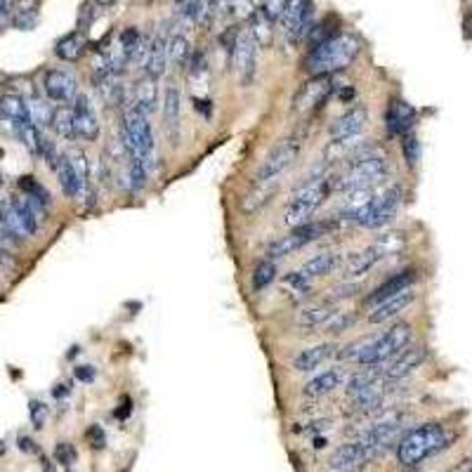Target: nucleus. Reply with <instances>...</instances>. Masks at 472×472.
Wrapping results in <instances>:
<instances>
[{
    "label": "nucleus",
    "instance_id": "1",
    "mask_svg": "<svg viewBox=\"0 0 472 472\" xmlns=\"http://www.w3.org/2000/svg\"><path fill=\"white\" fill-rule=\"evenodd\" d=\"M361 41L352 33H338L333 38L319 43L305 57V71L309 76H336L338 71H345L359 57Z\"/></svg>",
    "mask_w": 472,
    "mask_h": 472
},
{
    "label": "nucleus",
    "instance_id": "2",
    "mask_svg": "<svg viewBox=\"0 0 472 472\" xmlns=\"http://www.w3.org/2000/svg\"><path fill=\"white\" fill-rule=\"evenodd\" d=\"M449 441H451V437H449L446 427L441 423H423L409 430L399 439V444H397V461L404 468H416L427 458H432V456H437L439 451H444Z\"/></svg>",
    "mask_w": 472,
    "mask_h": 472
},
{
    "label": "nucleus",
    "instance_id": "3",
    "mask_svg": "<svg viewBox=\"0 0 472 472\" xmlns=\"http://www.w3.org/2000/svg\"><path fill=\"white\" fill-rule=\"evenodd\" d=\"M387 159L378 156V154H361L354 156L340 173L331 175V189L333 191H361V189H373L375 184L382 182L387 177Z\"/></svg>",
    "mask_w": 472,
    "mask_h": 472
},
{
    "label": "nucleus",
    "instance_id": "4",
    "mask_svg": "<svg viewBox=\"0 0 472 472\" xmlns=\"http://www.w3.org/2000/svg\"><path fill=\"white\" fill-rule=\"evenodd\" d=\"M331 175H323L319 180H312L295 191L289 205L284 208V225L286 227H300L312 222V215L326 203L331 196Z\"/></svg>",
    "mask_w": 472,
    "mask_h": 472
},
{
    "label": "nucleus",
    "instance_id": "5",
    "mask_svg": "<svg viewBox=\"0 0 472 472\" xmlns=\"http://www.w3.org/2000/svg\"><path fill=\"white\" fill-rule=\"evenodd\" d=\"M413 328L411 323L399 321L395 326H390L385 333L373 336V340L366 345V350L359 354L361 366H382L387 361H392L397 354H402L411 345Z\"/></svg>",
    "mask_w": 472,
    "mask_h": 472
},
{
    "label": "nucleus",
    "instance_id": "6",
    "mask_svg": "<svg viewBox=\"0 0 472 472\" xmlns=\"http://www.w3.org/2000/svg\"><path fill=\"white\" fill-rule=\"evenodd\" d=\"M336 227V218L331 220H323V222H307V225H300V227H293L289 234L279 236L269 243L267 248H264V255H267V260H279V257H286L295 253V250L305 248L307 243H314L316 239H321V236H326L331 230Z\"/></svg>",
    "mask_w": 472,
    "mask_h": 472
},
{
    "label": "nucleus",
    "instance_id": "7",
    "mask_svg": "<svg viewBox=\"0 0 472 472\" xmlns=\"http://www.w3.org/2000/svg\"><path fill=\"white\" fill-rule=\"evenodd\" d=\"M402 203V187H390L380 194H375L371 201L364 203L361 208L350 218L354 225L366 227V230H378V227L387 225L390 220L397 215Z\"/></svg>",
    "mask_w": 472,
    "mask_h": 472
},
{
    "label": "nucleus",
    "instance_id": "8",
    "mask_svg": "<svg viewBox=\"0 0 472 472\" xmlns=\"http://www.w3.org/2000/svg\"><path fill=\"white\" fill-rule=\"evenodd\" d=\"M300 149H302V139L298 135L279 139V142L267 151V156L262 159L260 168H257L255 184L272 182V180H277L284 171H289V168L295 163V159L300 156Z\"/></svg>",
    "mask_w": 472,
    "mask_h": 472
},
{
    "label": "nucleus",
    "instance_id": "9",
    "mask_svg": "<svg viewBox=\"0 0 472 472\" xmlns=\"http://www.w3.org/2000/svg\"><path fill=\"white\" fill-rule=\"evenodd\" d=\"M395 248H397V246H392L390 236H385V239L373 241L371 246H366V248L357 250V253L343 257V262H340L343 277H345V279H354V277L368 274V272H371L380 260H385V257L392 253Z\"/></svg>",
    "mask_w": 472,
    "mask_h": 472
},
{
    "label": "nucleus",
    "instance_id": "10",
    "mask_svg": "<svg viewBox=\"0 0 472 472\" xmlns=\"http://www.w3.org/2000/svg\"><path fill=\"white\" fill-rule=\"evenodd\" d=\"M336 90V76H312L305 80L293 97V114L305 116L316 112Z\"/></svg>",
    "mask_w": 472,
    "mask_h": 472
},
{
    "label": "nucleus",
    "instance_id": "11",
    "mask_svg": "<svg viewBox=\"0 0 472 472\" xmlns=\"http://www.w3.org/2000/svg\"><path fill=\"white\" fill-rule=\"evenodd\" d=\"M279 24H281V31L286 33V38H291V41L307 38V33L314 28L312 3H309V0H289Z\"/></svg>",
    "mask_w": 472,
    "mask_h": 472
},
{
    "label": "nucleus",
    "instance_id": "12",
    "mask_svg": "<svg viewBox=\"0 0 472 472\" xmlns=\"http://www.w3.org/2000/svg\"><path fill=\"white\" fill-rule=\"evenodd\" d=\"M382 454V449L378 446H368L364 441L354 439L350 444H343L338 451L328 458V470L331 472H340V470H350L354 472L357 468L366 466V463H371L373 458H378Z\"/></svg>",
    "mask_w": 472,
    "mask_h": 472
},
{
    "label": "nucleus",
    "instance_id": "13",
    "mask_svg": "<svg viewBox=\"0 0 472 472\" xmlns=\"http://www.w3.org/2000/svg\"><path fill=\"white\" fill-rule=\"evenodd\" d=\"M255 55H257V43L253 38V33H250V31H239L230 57H232V66H234L236 76H239V80H241V85H248L250 80H253Z\"/></svg>",
    "mask_w": 472,
    "mask_h": 472
},
{
    "label": "nucleus",
    "instance_id": "14",
    "mask_svg": "<svg viewBox=\"0 0 472 472\" xmlns=\"http://www.w3.org/2000/svg\"><path fill=\"white\" fill-rule=\"evenodd\" d=\"M427 359V350L423 345H416V348L404 350L402 354H397L392 361H387V368L380 371V378L385 382H402L404 378H409L413 371H418L420 366L425 364Z\"/></svg>",
    "mask_w": 472,
    "mask_h": 472
},
{
    "label": "nucleus",
    "instance_id": "15",
    "mask_svg": "<svg viewBox=\"0 0 472 472\" xmlns=\"http://www.w3.org/2000/svg\"><path fill=\"white\" fill-rule=\"evenodd\" d=\"M418 281V269H413V267H407V269H402V272H397V274H392V277H387L385 281H382L380 286H375V289L371 291L364 298V305L366 307H378L380 302H385V300H390V298H395L397 293H402V291H407V289H413V284Z\"/></svg>",
    "mask_w": 472,
    "mask_h": 472
},
{
    "label": "nucleus",
    "instance_id": "16",
    "mask_svg": "<svg viewBox=\"0 0 472 472\" xmlns=\"http://www.w3.org/2000/svg\"><path fill=\"white\" fill-rule=\"evenodd\" d=\"M71 112H73V123H76V135L87 139V142H95V139L100 137L102 128H100V116L95 112L90 97L78 92L76 100H73Z\"/></svg>",
    "mask_w": 472,
    "mask_h": 472
},
{
    "label": "nucleus",
    "instance_id": "17",
    "mask_svg": "<svg viewBox=\"0 0 472 472\" xmlns=\"http://www.w3.org/2000/svg\"><path fill=\"white\" fill-rule=\"evenodd\" d=\"M43 90L53 102H59V104H69V102L76 100L78 95V83L76 78L71 76L69 71L62 69H50L43 78Z\"/></svg>",
    "mask_w": 472,
    "mask_h": 472
},
{
    "label": "nucleus",
    "instance_id": "18",
    "mask_svg": "<svg viewBox=\"0 0 472 472\" xmlns=\"http://www.w3.org/2000/svg\"><path fill=\"white\" fill-rule=\"evenodd\" d=\"M368 123V112L366 107H352L345 114H340L333 123L328 125V135L331 142H338V139H350V137H359V132L366 128Z\"/></svg>",
    "mask_w": 472,
    "mask_h": 472
},
{
    "label": "nucleus",
    "instance_id": "19",
    "mask_svg": "<svg viewBox=\"0 0 472 472\" xmlns=\"http://www.w3.org/2000/svg\"><path fill=\"white\" fill-rule=\"evenodd\" d=\"M416 118H418V112L413 109L407 100H390V104L385 109V125H387V132L395 137H402L407 135L409 130H413V125H416Z\"/></svg>",
    "mask_w": 472,
    "mask_h": 472
},
{
    "label": "nucleus",
    "instance_id": "20",
    "mask_svg": "<svg viewBox=\"0 0 472 472\" xmlns=\"http://www.w3.org/2000/svg\"><path fill=\"white\" fill-rule=\"evenodd\" d=\"M180 87L175 83H168L163 92V128L173 146L180 142Z\"/></svg>",
    "mask_w": 472,
    "mask_h": 472
},
{
    "label": "nucleus",
    "instance_id": "21",
    "mask_svg": "<svg viewBox=\"0 0 472 472\" xmlns=\"http://www.w3.org/2000/svg\"><path fill=\"white\" fill-rule=\"evenodd\" d=\"M413 300H416V291H413V289H407V291L397 293L395 298H390L385 302H380L378 307H373L371 312H368L366 321L373 323V326H375V323H385L390 319H395V316H399L407 307H411Z\"/></svg>",
    "mask_w": 472,
    "mask_h": 472
},
{
    "label": "nucleus",
    "instance_id": "22",
    "mask_svg": "<svg viewBox=\"0 0 472 472\" xmlns=\"http://www.w3.org/2000/svg\"><path fill=\"white\" fill-rule=\"evenodd\" d=\"M55 173H57L59 187H62V191L69 198H76L78 194H83V191H85L87 184H85L83 177H80V173L76 171V166H73V161H71L69 154H62V156H59Z\"/></svg>",
    "mask_w": 472,
    "mask_h": 472
},
{
    "label": "nucleus",
    "instance_id": "23",
    "mask_svg": "<svg viewBox=\"0 0 472 472\" xmlns=\"http://www.w3.org/2000/svg\"><path fill=\"white\" fill-rule=\"evenodd\" d=\"M156 102H159V85H156V78L151 76H144L137 80L135 85H132V92H130V104L137 107L139 112H144L146 116L154 114V109H156Z\"/></svg>",
    "mask_w": 472,
    "mask_h": 472
},
{
    "label": "nucleus",
    "instance_id": "24",
    "mask_svg": "<svg viewBox=\"0 0 472 472\" xmlns=\"http://www.w3.org/2000/svg\"><path fill=\"white\" fill-rule=\"evenodd\" d=\"M345 382V371L343 368H328L326 373H319L316 378H312L302 387V395L309 397V399H316V397L331 395L333 390H338Z\"/></svg>",
    "mask_w": 472,
    "mask_h": 472
},
{
    "label": "nucleus",
    "instance_id": "25",
    "mask_svg": "<svg viewBox=\"0 0 472 472\" xmlns=\"http://www.w3.org/2000/svg\"><path fill=\"white\" fill-rule=\"evenodd\" d=\"M166 66H168V45H166V38L163 36H156V38H151L149 43V50H146V57H144V73L151 78H161L166 73Z\"/></svg>",
    "mask_w": 472,
    "mask_h": 472
},
{
    "label": "nucleus",
    "instance_id": "26",
    "mask_svg": "<svg viewBox=\"0 0 472 472\" xmlns=\"http://www.w3.org/2000/svg\"><path fill=\"white\" fill-rule=\"evenodd\" d=\"M340 262H343V257L338 253H319L302 262L300 274H305L307 279H319V277L333 274V272L340 267Z\"/></svg>",
    "mask_w": 472,
    "mask_h": 472
},
{
    "label": "nucleus",
    "instance_id": "27",
    "mask_svg": "<svg viewBox=\"0 0 472 472\" xmlns=\"http://www.w3.org/2000/svg\"><path fill=\"white\" fill-rule=\"evenodd\" d=\"M331 354H333V345H331V343L314 345V348L302 350L298 357H295L293 368L298 373H309V371H314V368H319L323 361L331 357Z\"/></svg>",
    "mask_w": 472,
    "mask_h": 472
},
{
    "label": "nucleus",
    "instance_id": "28",
    "mask_svg": "<svg viewBox=\"0 0 472 472\" xmlns=\"http://www.w3.org/2000/svg\"><path fill=\"white\" fill-rule=\"evenodd\" d=\"M277 189H279V182H277V180L255 184V189L250 191L246 198H243L241 210L246 213V215H255V213H260L264 205L272 201V196L277 194Z\"/></svg>",
    "mask_w": 472,
    "mask_h": 472
},
{
    "label": "nucleus",
    "instance_id": "29",
    "mask_svg": "<svg viewBox=\"0 0 472 472\" xmlns=\"http://www.w3.org/2000/svg\"><path fill=\"white\" fill-rule=\"evenodd\" d=\"M333 314H336V309L331 302H314V305L302 307L298 316H295V321H298V326L302 328H316V326H323Z\"/></svg>",
    "mask_w": 472,
    "mask_h": 472
},
{
    "label": "nucleus",
    "instance_id": "30",
    "mask_svg": "<svg viewBox=\"0 0 472 472\" xmlns=\"http://www.w3.org/2000/svg\"><path fill=\"white\" fill-rule=\"evenodd\" d=\"M0 116L17 123H33L28 102L21 100L19 95H5V97H0Z\"/></svg>",
    "mask_w": 472,
    "mask_h": 472
},
{
    "label": "nucleus",
    "instance_id": "31",
    "mask_svg": "<svg viewBox=\"0 0 472 472\" xmlns=\"http://www.w3.org/2000/svg\"><path fill=\"white\" fill-rule=\"evenodd\" d=\"M85 36L80 31H73V33H66L64 38L57 41L55 45V55L62 59V62H78L80 55H83L85 50Z\"/></svg>",
    "mask_w": 472,
    "mask_h": 472
},
{
    "label": "nucleus",
    "instance_id": "32",
    "mask_svg": "<svg viewBox=\"0 0 472 472\" xmlns=\"http://www.w3.org/2000/svg\"><path fill=\"white\" fill-rule=\"evenodd\" d=\"M166 45H168V62H173L175 66H187L189 64L191 45H189L187 36L173 33L171 38L166 41Z\"/></svg>",
    "mask_w": 472,
    "mask_h": 472
},
{
    "label": "nucleus",
    "instance_id": "33",
    "mask_svg": "<svg viewBox=\"0 0 472 472\" xmlns=\"http://www.w3.org/2000/svg\"><path fill=\"white\" fill-rule=\"evenodd\" d=\"M53 130L57 132L62 139H69L73 142L78 135H76V123H73V112L69 107H57L55 109V116H53Z\"/></svg>",
    "mask_w": 472,
    "mask_h": 472
},
{
    "label": "nucleus",
    "instance_id": "34",
    "mask_svg": "<svg viewBox=\"0 0 472 472\" xmlns=\"http://www.w3.org/2000/svg\"><path fill=\"white\" fill-rule=\"evenodd\" d=\"M272 24L274 21L262 12V7L250 14V33H253L257 45H269L272 43Z\"/></svg>",
    "mask_w": 472,
    "mask_h": 472
},
{
    "label": "nucleus",
    "instance_id": "35",
    "mask_svg": "<svg viewBox=\"0 0 472 472\" xmlns=\"http://www.w3.org/2000/svg\"><path fill=\"white\" fill-rule=\"evenodd\" d=\"M274 279H277V264H274V260H262L255 267L253 274H250V284H253V291L260 293L264 289H269Z\"/></svg>",
    "mask_w": 472,
    "mask_h": 472
},
{
    "label": "nucleus",
    "instance_id": "36",
    "mask_svg": "<svg viewBox=\"0 0 472 472\" xmlns=\"http://www.w3.org/2000/svg\"><path fill=\"white\" fill-rule=\"evenodd\" d=\"M220 10H222V3H220V0H201V3H198V10H196L194 24H198L201 28H210L213 24H215Z\"/></svg>",
    "mask_w": 472,
    "mask_h": 472
},
{
    "label": "nucleus",
    "instance_id": "37",
    "mask_svg": "<svg viewBox=\"0 0 472 472\" xmlns=\"http://www.w3.org/2000/svg\"><path fill=\"white\" fill-rule=\"evenodd\" d=\"M402 154H404V161H407L409 168L418 166L420 154H423V146H420V137L413 130H409L407 135H402Z\"/></svg>",
    "mask_w": 472,
    "mask_h": 472
},
{
    "label": "nucleus",
    "instance_id": "38",
    "mask_svg": "<svg viewBox=\"0 0 472 472\" xmlns=\"http://www.w3.org/2000/svg\"><path fill=\"white\" fill-rule=\"evenodd\" d=\"M17 187L21 189V194H24V196H28V198H38L41 203L50 205V194H48V189L43 187V184H41L38 180H36L33 175H24V177H19Z\"/></svg>",
    "mask_w": 472,
    "mask_h": 472
},
{
    "label": "nucleus",
    "instance_id": "39",
    "mask_svg": "<svg viewBox=\"0 0 472 472\" xmlns=\"http://www.w3.org/2000/svg\"><path fill=\"white\" fill-rule=\"evenodd\" d=\"M281 286L293 295V298H298V300L307 298V293H309V279L305 274H300V269L298 272H289V274L284 277Z\"/></svg>",
    "mask_w": 472,
    "mask_h": 472
},
{
    "label": "nucleus",
    "instance_id": "40",
    "mask_svg": "<svg viewBox=\"0 0 472 472\" xmlns=\"http://www.w3.org/2000/svg\"><path fill=\"white\" fill-rule=\"evenodd\" d=\"M354 323H357V312H336L323 323V328H326V333H343V331L352 328Z\"/></svg>",
    "mask_w": 472,
    "mask_h": 472
},
{
    "label": "nucleus",
    "instance_id": "41",
    "mask_svg": "<svg viewBox=\"0 0 472 472\" xmlns=\"http://www.w3.org/2000/svg\"><path fill=\"white\" fill-rule=\"evenodd\" d=\"M28 109H31V118H33L36 125H50V123H53L55 109H50L48 102L31 100V102H28Z\"/></svg>",
    "mask_w": 472,
    "mask_h": 472
},
{
    "label": "nucleus",
    "instance_id": "42",
    "mask_svg": "<svg viewBox=\"0 0 472 472\" xmlns=\"http://www.w3.org/2000/svg\"><path fill=\"white\" fill-rule=\"evenodd\" d=\"M12 24L14 28H21V31H31V28L38 24V12L33 7H21L12 14Z\"/></svg>",
    "mask_w": 472,
    "mask_h": 472
},
{
    "label": "nucleus",
    "instance_id": "43",
    "mask_svg": "<svg viewBox=\"0 0 472 472\" xmlns=\"http://www.w3.org/2000/svg\"><path fill=\"white\" fill-rule=\"evenodd\" d=\"M78 454L76 449H73V444H69V441H59V444L55 446V461L59 463V466L64 468H71L73 463H76Z\"/></svg>",
    "mask_w": 472,
    "mask_h": 472
},
{
    "label": "nucleus",
    "instance_id": "44",
    "mask_svg": "<svg viewBox=\"0 0 472 472\" xmlns=\"http://www.w3.org/2000/svg\"><path fill=\"white\" fill-rule=\"evenodd\" d=\"M373 340V336H366V338H357L354 343H350V345H345V348L338 352V359H345V361H350V359H359V354L366 350V345Z\"/></svg>",
    "mask_w": 472,
    "mask_h": 472
},
{
    "label": "nucleus",
    "instance_id": "45",
    "mask_svg": "<svg viewBox=\"0 0 472 472\" xmlns=\"http://www.w3.org/2000/svg\"><path fill=\"white\" fill-rule=\"evenodd\" d=\"M198 3H201V0H175V5H177V12H180V17H182V19H187L189 24H194V21H196Z\"/></svg>",
    "mask_w": 472,
    "mask_h": 472
},
{
    "label": "nucleus",
    "instance_id": "46",
    "mask_svg": "<svg viewBox=\"0 0 472 472\" xmlns=\"http://www.w3.org/2000/svg\"><path fill=\"white\" fill-rule=\"evenodd\" d=\"M28 411H31V423H33L36 430L45 427V420H48V407H45V404H43V402H31Z\"/></svg>",
    "mask_w": 472,
    "mask_h": 472
},
{
    "label": "nucleus",
    "instance_id": "47",
    "mask_svg": "<svg viewBox=\"0 0 472 472\" xmlns=\"http://www.w3.org/2000/svg\"><path fill=\"white\" fill-rule=\"evenodd\" d=\"M286 3H289V0H264L262 12L267 14L272 21H279L281 19L284 10H286Z\"/></svg>",
    "mask_w": 472,
    "mask_h": 472
},
{
    "label": "nucleus",
    "instance_id": "48",
    "mask_svg": "<svg viewBox=\"0 0 472 472\" xmlns=\"http://www.w3.org/2000/svg\"><path fill=\"white\" fill-rule=\"evenodd\" d=\"M85 437H87V441H90L92 449H104L107 446V434L100 425H92L90 430H87Z\"/></svg>",
    "mask_w": 472,
    "mask_h": 472
},
{
    "label": "nucleus",
    "instance_id": "49",
    "mask_svg": "<svg viewBox=\"0 0 472 472\" xmlns=\"http://www.w3.org/2000/svg\"><path fill=\"white\" fill-rule=\"evenodd\" d=\"M73 375H76V380H80V382H92L97 371H95L92 366H76L73 368Z\"/></svg>",
    "mask_w": 472,
    "mask_h": 472
},
{
    "label": "nucleus",
    "instance_id": "50",
    "mask_svg": "<svg viewBox=\"0 0 472 472\" xmlns=\"http://www.w3.org/2000/svg\"><path fill=\"white\" fill-rule=\"evenodd\" d=\"M12 10H14V0H0V26L12 17Z\"/></svg>",
    "mask_w": 472,
    "mask_h": 472
},
{
    "label": "nucleus",
    "instance_id": "51",
    "mask_svg": "<svg viewBox=\"0 0 472 472\" xmlns=\"http://www.w3.org/2000/svg\"><path fill=\"white\" fill-rule=\"evenodd\" d=\"M354 291H359V286H350V284H345V286H338V289H333V298L336 300H340V298H352V295H357Z\"/></svg>",
    "mask_w": 472,
    "mask_h": 472
},
{
    "label": "nucleus",
    "instance_id": "52",
    "mask_svg": "<svg viewBox=\"0 0 472 472\" xmlns=\"http://www.w3.org/2000/svg\"><path fill=\"white\" fill-rule=\"evenodd\" d=\"M17 446L21 449V451H26V454H36V451H38V446L33 444L31 437H19V439H17Z\"/></svg>",
    "mask_w": 472,
    "mask_h": 472
},
{
    "label": "nucleus",
    "instance_id": "53",
    "mask_svg": "<svg viewBox=\"0 0 472 472\" xmlns=\"http://www.w3.org/2000/svg\"><path fill=\"white\" fill-rule=\"evenodd\" d=\"M463 33H466V38H472V10L463 19Z\"/></svg>",
    "mask_w": 472,
    "mask_h": 472
},
{
    "label": "nucleus",
    "instance_id": "54",
    "mask_svg": "<svg viewBox=\"0 0 472 472\" xmlns=\"http://www.w3.org/2000/svg\"><path fill=\"white\" fill-rule=\"evenodd\" d=\"M0 264H3V267H14V260H12L10 253H7L3 246H0Z\"/></svg>",
    "mask_w": 472,
    "mask_h": 472
},
{
    "label": "nucleus",
    "instance_id": "55",
    "mask_svg": "<svg viewBox=\"0 0 472 472\" xmlns=\"http://www.w3.org/2000/svg\"><path fill=\"white\" fill-rule=\"evenodd\" d=\"M71 390H69V385H57L55 390H53V395H55V399H62V397H66L69 395Z\"/></svg>",
    "mask_w": 472,
    "mask_h": 472
},
{
    "label": "nucleus",
    "instance_id": "56",
    "mask_svg": "<svg viewBox=\"0 0 472 472\" xmlns=\"http://www.w3.org/2000/svg\"><path fill=\"white\" fill-rule=\"evenodd\" d=\"M449 472H472V461H463L456 468H451Z\"/></svg>",
    "mask_w": 472,
    "mask_h": 472
}]
</instances>
